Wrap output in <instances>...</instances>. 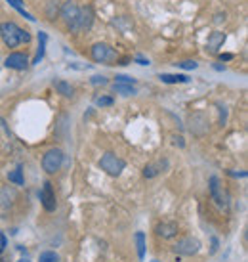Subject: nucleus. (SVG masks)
I'll return each mask as SVG.
<instances>
[{
	"mask_svg": "<svg viewBox=\"0 0 248 262\" xmlns=\"http://www.w3.org/2000/svg\"><path fill=\"white\" fill-rule=\"evenodd\" d=\"M0 36H2V40L8 48H15V46H19L23 42H31L29 31H23L21 27L13 22L0 23Z\"/></svg>",
	"mask_w": 248,
	"mask_h": 262,
	"instance_id": "1",
	"label": "nucleus"
},
{
	"mask_svg": "<svg viewBox=\"0 0 248 262\" xmlns=\"http://www.w3.org/2000/svg\"><path fill=\"white\" fill-rule=\"evenodd\" d=\"M92 60L97 64L113 66L115 62H119V52L107 42H96L92 46Z\"/></svg>",
	"mask_w": 248,
	"mask_h": 262,
	"instance_id": "2",
	"label": "nucleus"
},
{
	"mask_svg": "<svg viewBox=\"0 0 248 262\" xmlns=\"http://www.w3.org/2000/svg\"><path fill=\"white\" fill-rule=\"evenodd\" d=\"M99 166H101V170H105L109 176H120V172L124 170V166H126V163H124V159H120V157H117L115 153H103L101 155V159H99Z\"/></svg>",
	"mask_w": 248,
	"mask_h": 262,
	"instance_id": "3",
	"label": "nucleus"
},
{
	"mask_svg": "<svg viewBox=\"0 0 248 262\" xmlns=\"http://www.w3.org/2000/svg\"><path fill=\"white\" fill-rule=\"evenodd\" d=\"M63 159H65V153L59 150V148H52L48 152L44 153L42 157V168L48 172V174H55L61 164H63Z\"/></svg>",
	"mask_w": 248,
	"mask_h": 262,
	"instance_id": "4",
	"label": "nucleus"
},
{
	"mask_svg": "<svg viewBox=\"0 0 248 262\" xmlns=\"http://www.w3.org/2000/svg\"><path fill=\"white\" fill-rule=\"evenodd\" d=\"M94 8L92 6H82L78 8V18H76L75 29L73 33H86L92 29V23H94Z\"/></svg>",
	"mask_w": 248,
	"mask_h": 262,
	"instance_id": "5",
	"label": "nucleus"
},
{
	"mask_svg": "<svg viewBox=\"0 0 248 262\" xmlns=\"http://www.w3.org/2000/svg\"><path fill=\"white\" fill-rule=\"evenodd\" d=\"M199 251H201V241L197 240V238H191V236L189 238H182L174 245V252L182 254V256H193Z\"/></svg>",
	"mask_w": 248,
	"mask_h": 262,
	"instance_id": "6",
	"label": "nucleus"
},
{
	"mask_svg": "<svg viewBox=\"0 0 248 262\" xmlns=\"http://www.w3.org/2000/svg\"><path fill=\"white\" fill-rule=\"evenodd\" d=\"M210 196L216 201L218 207L222 208L229 207V194H227L226 190H224V186L220 184V178H218V176H212V178H210Z\"/></svg>",
	"mask_w": 248,
	"mask_h": 262,
	"instance_id": "7",
	"label": "nucleus"
},
{
	"mask_svg": "<svg viewBox=\"0 0 248 262\" xmlns=\"http://www.w3.org/2000/svg\"><path fill=\"white\" fill-rule=\"evenodd\" d=\"M59 18H61V20L65 22V25L73 31V29H75L76 18H78V6H76L73 0L63 2V6L59 8Z\"/></svg>",
	"mask_w": 248,
	"mask_h": 262,
	"instance_id": "8",
	"label": "nucleus"
},
{
	"mask_svg": "<svg viewBox=\"0 0 248 262\" xmlns=\"http://www.w3.org/2000/svg\"><path fill=\"white\" fill-rule=\"evenodd\" d=\"M187 124H189V130L193 132V134H197V136H203V134H206L208 132V119H206L205 113H201V111H197V113H193L191 117H189V120H187Z\"/></svg>",
	"mask_w": 248,
	"mask_h": 262,
	"instance_id": "9",
	"label": "nucleus"
},
{
	"mask_svg": "<svg viewBox=\"0 0 248 262\" xmlns=\"http://www.w3.org/2000/svg\"><path fill=\"white\" fill-rule=\"evenodd\" d=\"M40 201H42V207L48 210V212H54L55 207H57V199H55V192L52 188V182H44V188L40 192Z\"/></svg>",
	"mask_w": 248,
	"mask_h": 262,
	"instance_id": "10",
	"label": "nucleus"
},
{
	"mask_svg": "<svg viewBox=\"0 0 248 262\" xmlns=\"http://www.w3.org/2000/svg\"><path fill=\"white\" fill-rule=\"evenodd\" d=\"M4 66L8 69H13V71H25L29 67V58L21 52H13L4 60Z\"/></svg>",
	"mask_w": 248,
	"mask_h": 262,
	"instance_id": "11",
	"label": "nucleus"
},
{
	"mask_svg": "<svg viewBox=\"0 0 248 262\" xmlns=\"http://www.w3.org/2000/svg\"><path fill=\"white\" fill-rule=\"evenodd\" d=\"M224 42H226V33L214 31V33L208 36V40H206V50H208L210 54H218L220 48L224 46Z\"/></svg>",
	"mask_w": 248,
	"mask_h": 262,
	"instance_id": "12",
	"label": "nucleus"
},
{
	"mask_svg": "<svg viewBox=\"0 0 248 262\" xmlns=\"http://www.w3.org/2000/svg\"><path fill=\"white\" fill-rule=\"evenodd\" d=\"M178 224L176 222H162V224H159L157 228H155V232H157V236L159 238H162V240H172V238H176L178 236Z\"/></svg>",
	"mask_w": 248,
	"mask_h": 262,
	"instance_id": "13",
	"label": "nucleus"
},
{
	"mask_svg": "<svg viewBox=\"0 0 248 262\" xmlns=\"http://www.w3.org/2000/svg\"><path fill=\"white\" fill-rule=\"evenodd\" d=\"M166 166H168V161H159V163L145 164V168H143V176H145V178H155V176L159 174L161 170H164Z\"/></svg>",
	"mask_w": 248,
	"mask_h": 262,
	"instance_id": "14",
	"label": "nucleus"
},
{
	"mask_svg": "<svg viewBox=\"0 0 248 262\" xmlns=\"http://www.w3.org/2000/svg\"><path fill=\"white\" fill-rule=\"evenodd\" d=\"M46 42H48V34L40 31V33H38V50H36V56H34V60H32V66L40 64V60L44 58V52H46Z\"/></svg>",
	"mask_w": 248,
	"mask_h": 262,
	"instance_id": "15",
	"label": "nucleus"
},
{
	"mask_svg": "<svg viewBox=\"0 0 248 262\" xmlns=\"http://www.w3.org/2000/svg\"><path fill=\"white\" fill-rule=\"evenodd\" d=\"M162 82L166 84H184V82H189V76L187 75H168V73H161L159 75Z\"/></svg>",
	"mask_w": 248,
	"mask_h": 262,
	"instance_id": "16",
	"label": "nucleus"
},
{
	"mask_svg": "<svg viewBox=\"0 0 248 262\" xmlns=\"http://www.w3.org/2000/svg\"><path fill=\"white\" fill-rule=\"evenodd\" d=\"M54 86H55V90L61 94V96H65V98H71V96L75 94V88L71 86L67 80H61V78H59V80H55Z\"/></svg>",
	"mask_w": 248,
	"mask_h": 262,
	"instance_id": "17",
	"label": "nucleus"
},
{
	"mask_svg": "<svg viewBox=\"0 0 248 262\" xmlns=\"http://www.w3.org/2000/svg\"><path fill=\"white\" fill-rule=\"evenodd\" d=\"M136 247H138V258L143 260V256H145V234L143 232L136 234Z\"/></svg>",
	"mask_w": 248,
	"mask_h": 262,
	"instance_id": "18",
	"label": "nucleus"
},
{
	"mask_svg": "<svg viewBox=\"0 0 248 262\" xmlns=\"http://www.w3.org/2000/svg\"><path fill=\"white\" fill-rule=\"evenodd\" d=\"M113 90L117 92V94H120V96H134L136 94V88L130 86V84H113Z\"/></svg>",
	"mask_w": 248,
	"mask_h": 262,
	"instance_id": "19",
	"label": "nucleus"
},
{
	"mask_svg": "<svg viewBox=\"0 0 248 262\" xmlns=\"http://www.w3.org/2000/svg\"><path fill=\"white\" fill-rule=\"evenodd\" d=\"M6 2H10V6H13V8L19 12L25 20H29V22H34V20H36V18H32L29 12H25V8H23V4H21V0H6Z\"/></svg>",
	"mask_w": 248,
	"mask_h": 262,
	"instance_id": "20",
	"label": "nucleus"
},
{
	"mask_svg": "<svg viewBox=\"0 0 248 262\" xmlns=\"http://www.w3.org/2000/svg\"><path fill=\"white\" fill-rule=\"evenodd\" d=\"M8 180H10V182H13V184H17V186H23V184H25V178H23L21 166H17L15 170H11L10 174H8Z\"/></svg>",
	"mask_w": 248,
	"mask_h": 262,
	"instance_id": "21",
	"label": "nucleus"
},
{
	"mask_svg": "<svg viewBox=\"0 0 248 262\" xmlns=\"http://www.w3.org/2000/svg\"><path fill=\"white\" fill-rule=\"evenodd\" d=\"M38 262H59V254L54 251H44L38 256Z\"/></svg>",
	"mask_w": 248,
	"mask_h": 262,
	"instance_id": "22",
	"label": "nucleus"
},
{
	"mask_svg": "<svg viewBox=\"0 0 248 262\" xmlns=\"http://www.w3.org/2000/svg\"><path fill=\"white\" fill-rule=\"evenodd\" d=\"M115 82L117 84H130V86H134L136 84V78H132L128 75H117L115 76Z\"/></svg>",
	"mask_w": 248,
	"mask_h": 262,
	"instance_id": "23",
	"label": "nucleus"
},
{
	"mask_svg": "<svg viewBox=\"0 0 248 262\" xmlns=\"http://www.w3.org/2000/svg\"><path fill=\"white\" fill-rule=\"evenodd\" d=\"M176 66L189 71V69H197V67H199V64H197L195 60H184V62H180V64H176Z\"/></svg>",
	"mask_w": 248,
	"mask_h": 262,
	"instance_id": "24",
	"label": "nucleus"
},
{
	"mask_svg": "<svg viewBox=\"0 0 248 262\" xmlns=\"http://www.w3.org/2000/svg\"><path fill=\"white\" fill-rule=\"evenodd\" d=\"M96 106H99V108L113 106V98H109V96H99V98H96Z\"/></svg>",
	"mask_w": 248,
	"mask_h": 262,
	"instance_id": "25",
	"label": "nucleus"
},
{
	"mask_svg": "<svg viewBox=\"0 0 248 262\" xmlns=\"http://www.w3.org/2000/svg\"><path fill=\"white\" fill-rule=\"evenodd\" d=\"M92 84H94V86H97V84H101V86H103V84H107V78H105V76H101V75L92 76Z\"/></svg>",
	"mask_w": 248,
	"mask_h": 262,
	"instance_id": "26",
	"label": "nucleus"
},
{
	"mask_svg": "<svg viewBox=\"0 0 248 262\" xmlns=\"http://www.w3.org/2000/svg\"><path fill=\"white\" fill-rule=\"evenodd\" d=\"M134 62H136V64H140V66H149V64H151V62H149V60H145L143 56H136V58H134Z\"/></svg>",
	"mask_w": 248,
	"mask_h": 262,
	"instance_id": "27",
	"label": "nucleus"
},
{
	"mask_svg": "<svg viewBox=\"0 0 248 262\" xmlns=\"http://www.w3.org/2000/svg\"><path fill=\"white\" fill-rule=\"evenodd\" d=\"M6 245H8V240H6V236L0 232V254H2L4 249H6Z\"/></svg>",
	"mask_w": 248,
	"mask_h": 262,
	"instance_id": "28",
	"label": "nucleus"
},
{
	"mask_svg": "<svg viewBox=\"0 0 248 262\" xmlns=\"http://www.w3.org/2000/svg\"><path fill=\"white\" fill-rule=\"evenodd\" d=\"M174 144L180 146V148H184V138L182 136H174Z\"/></svg>",
	"mask_w": 248,
	"mask_h": 262,
	"instance_id": "29",
	"label": "nucleus"
},
{
	"mask_svg": "<svg viewBox=\"0 0 248 262\" xmlns=\"http://www.w3.org/2000/svg\"><path fill=\"white\" fill-rule=\"evenodd\" d=\"M216 251H218V240L212 238V249H210V252H216Z\"/></svg>",
	"mask_w": 248,
	"mask_h": 262,
	"instance_id": "30",
	"label": "nucleus"
},
{
	"mask_svg": "<svg viewBox=\"0 0 248 262\" xmlns=\"http://www.w3.org/2000/svg\"><path fill=\"white\" fill-rule=\"evenodd\" d=\"M231 58H233V56H231V54H222V60H224V62H229Z\"/></svg>",
	"mask_w": 248,
	"mask_h": 262,
	"instance_id": "31",
	"label": "nucleus"
},
{
	"mask_svg": "<svg viewBox=\"0 0 248 262\" xmlns=\"http://www.w3.org/2000/svg\"><path fill=\"white\" fill-rule=\"evenodd\" d=\"M17 262H31V260H27V258H21V260H17Z\"/></svg>",
	"mask_w": 248,
	"mask_h": 262,
	"instance_id": "32",
	"label": "nucleus"
},
{
	"mask_svg": "<svg viewBox=\"0 0 248 262\" xmlns=\"http://www.w3.org/2000/svg\"><path fill=\"white\" fill-rule=\"evenodd\" d=\"M151 262H161V260H151Z\"/></svg>",
	"mask_w": 248,
	"mask_h": 262,
	"instance_id": "33",
	"label": "nucleus"
}]
</instances>
